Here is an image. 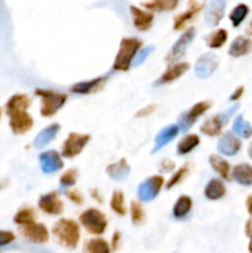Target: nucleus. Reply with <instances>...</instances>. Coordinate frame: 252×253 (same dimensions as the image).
Here are the masks:
<instances>
[{
  "label": "nucleus",
  "instance_id": "obj_1",
  "mask_svg": "<svg viewBox=\"0 0 252 253\" xmlns=\"http://www.w3.org/2000/svg\"><path fill=\"white\" fill-rule=\"evenodd\" d=\"M52 235L62 247L74 250L81 240V227L74 220L62 217L52 226Z\"/></svg>",
  "mask_w": 252,
  "mask_h": 253
},
{
  "label": "nucleus",
  "instance_id": "obj_2",
  "mask_svg": "<svg viewBox=\"0 0 252 253\" xmlns=\"http://www.w3.org/2000/svg\"><path fill=\"white\" fill-rule=\"evenodd\" d=\"M142 41L137 37H124L119 46L113 63V69L115 72H127L132 66V61L137 52L142 48Z\"/></svg>",
  "mask_w": 252,
  "mask_h": 253
},
{
  "label": "nucleus",
  "instance_id": "obj_3",
  "mask_svg": "<svg viewBox=\"0 0 252 253\" xmlns=\"http://www.w3.org/2000/svg\"><path fill=\"white\" fill-rule=\"evenodd\" d=\"M35 95L39 96L41 100L40 114L42 118H52L56 115L64 106L68 100V96L61 91L52 90V89L37 88L35 89Z\"/></svg>",
  "mask_w": 252,
  "mask_h": 253
},
{
  "label": "nucleus",
  "instance_id": "obj_4",
  "mask_svg": "<svg viewBox=\"0 0 252 253\" xmlns=\"http://www.w3.org/2000/svg\"><path fill=\"white\" fill-rule=\"evenodd\" d=\"M82 226L91 235L100 236L108 229V219L105 214L96 208H88L79 215Z\"/></svg>",
  "mask_w": 252,
  "mask_h": 253
},
{
  "label": "nucleus",
  "instance_id": "obj_5",
  "mask_svg": "<svg viewBox=\"0 0 252 253\" xmlns=\"http://www.w3.org/2000/svg\"><path fill=\"white\" fill-rule=\"evenodd\" d=\"M239 108L240 106L236 104V105L227 109L226 111H222V113L208 118L202 124V126H200V132L203 135L208 136V137H216V136H220L222 133V130H224V126L229 123L230 119L239 110Z\"/></svg>",
  "mask_w": 252,
  "mask_h": 253
},
{
  "label": "nucleus",
  "instance_id": "obj_6",
  "mask_svg": "<svg viewBox=\"0 0 252 253\" xmlns=\"http://www.w3.org/2000/svg\"><path fill=\"white\" fill-rule=\"evenodd\" d=\"M90 135L88 133H79V132H69L66 140L62 143L61 155L63 158L72 160L77 156L81 155L86 147V145L90 141Z\"/></svg>",
  "mask_w": 252,
  "mask_h": 253
},
{
  "label": "nucleus",
  "instance_id": "obj_7",
  "mask_svg": "<svg viewBox=\"0 0 252 253\" xmlns=\"http://www.w3.org/2000/svg\"><path fill=\"white\" fill-rule=\"evenodd\" d=\"M197 31H195L194 27H188L187 30H184L182 35L179 36V39L173 43V46L170 47L169 52L166 56V62L168 64L170 63H177L183 59V57L187 53L188 48L192 44L193 40H194Z\"/></svg>",
  "mask_w": 252,
  "mask_h": 253
},
{
  "label": "nucleus",
  "instance_id": "obj_8",
  "mask_svg": "<svg viewBox=\"0 0 252 253\" xmlns=\"http://www.w3.org/2000/svg\"><path fill=\"white\" fill-rule=\"evenodd\" d=\"M163 185H165V178L162 175L155 174L146 178V179H143L138 184L137 190H136L137 199L143 203L152 202V200H155L158 197Z\"/></svg>",
  "mask_w": 252,
  "mask_h": 253
},
{
  "label": "nucleus",
  "instance_id": "obj_9",
  "mask_svg": "<svg viewBox=\"0 0 252 253\" xmlns=\"http://www.w3.org/2000/svg\"><path fill=\"white\" fill-rule=\"evenodd\" d=\"M211 108V103L209 100H202L192 105V108L188 109L183 114H180L178 119V125H179L180 131H188L193 127L195 123L204 115L207 111Z\"/></svg>",
  "mask_w": 252,
  "mask_h": 253
},
{
  "label": "nucleus",
  "instance_id": "obj_10",
  "mask_svg": "<svg viewBox=\"0 0 252 253\" xmlns=\"http://www.w3.org/2000/svg\"><path fill=\"white\" fill-rule=\"evenodd\" d=\"M37 205L42 212L49 215V216H58L64 211V203L59 197V193L56 190L42 194L39 198Z\"/></svg>",
  "mask_w": 252,
  "mask_h": 253
},
{
  "label": "nucleus",
  "instance_id": "obj_11",
  "mask_svg": "<svg viewBox=\"0 0 252 253\" xmlns=\"http://www.w3.org/2000/svg\"><path fill=\"white\" fill-rule=\"evenodd\" d=\"M39 162L42 173L46 175L54 174V173L59 172L64 167L63 157L56 150L43 151L39 156Z\"/></svg>",
  "mask_w": 252,
  "mask_h": 253
},
{
  "label": "nucleus",
  "instance_id": "obj_12",
  "mask_svg": "<svg viewBox=\"0 0 252 253\" xmlns=\"http://www.w3.org/2000/svg\"><path fill=\"white\" fill-rule=\"evenodd\" d=\"M219 57L211 52L202 54L194 64V73L198 78L207 79L214 74L219 67Z\"/></svg>",
  "mask_w": 252,
  "mask_h": 253
},
{
  "label": "nucleus",
  "instance_id": "obj_13",
  "mask_svg": "<svg viewBox=\"0 0 252 253\" xmlns=\"http://www.w3.org/2000/svg\"><path fill=\"white\" fill-rule=\"evenodd\" d=\"M20 234L22 235L24 239H26L29 242L32 244H46L49 240V232L47 227L43 224L40 222H32V224L20 226Z\"/></svg>",
  "mask_w": 252,
  "mask_h": 253
},
{
  "label": "nucleus",
  "instance_id": "obj_14",
  "mask_svg": "<svg viewBox=\"0 0 252 253\" xmlns=\"http://www.w3.org/2000/svg\"><path fill=\"white\" fill-rule=\"evenodd\" d=\"M7 116H9V126L14 135H24L34 127V119L27 113V110L15 111Z\"/></svg>",
  "mask_w": 252,
  "mask_h": 253
},
{
  "label": "nucleus",
  "instance_id": "obj_15",
  "mask_svg": "<svg viewBox=\"0 0 252 253\" xmlns=\"http://www.w3.org/2000/svg\"><path fill=\"white\" fill-rule=\"evenodd\" d=\"M241 147V140L232 131L221 133L219 141H217V151H219L220 155L226 156V157H234L235 155L240 152Z\"/></svg>",
  "mask_w": 252,
  "mask_h": 253
},
{
  "label": "nucleus",
  "instance_id": "obj_16",
  "mask_svg": "<svg viewBox=\"0 0 252 253\" xmlns=\"http://www.w3.org/2000/svg\"><path fill=\"white\" fill-rule=\"evenodd\" d=\"M190 64L188 62H177V63L168 64L167 69L161 74L160 78L155 82V85H166L179 79L185 72L189 71Z\"/></svg>",
  "mask_w": 252,
  "mask_h": 253
},
{
  "label": "nucleus",
  "instance_id": "obj_17",
  "mask_svg": "<svg viewBox=\"0 0 252 253\" xmlns=\"http://www.w3.org/2000/svg\"><path fill=\"white\" fill-rule=\"evenodd\" d=\"M106 82H108V76H100L96 77V78L89 79V81H83L73 84L69 88V90H71V93L77 94V95H89V94H94L96 91L101 90Z\"/></svg>",
  "mask_w": 252,
  "mask_h": 253
},
{
  "label": "nucleus",
  "instance_id": "obj_18",
  "mask_svg": "<svg viewBox=\"0 0 252 253\" xmlns=\"http://www.w3.org/2000/svg\"><path fill=\"white\" fill-rule=\"evenodd\" d=\"M204 4L199 2L198 0H189V4H188V9L185 11L180 12L173 20V30L174 31H180V30H185V26L188 25V22L192 21L195 16L200 12V10L203 9Z\"/></svg>",
  "mask_w": 252,
  "mask_h": 253
},
{
  "label": "nucleus",
  "instance_id": "obj_19",
  "mask_svg": "<svg viewBox=\"0 0 252 253\" xmlns=\"http://www.w3.org/2000/svg\"><path fill=\"white\" fill-rule=\"evenodd\" d=\"M226 9V0H212L205 10V24L209 27H216L221 22Z\"/></svg>",
  "mask_w": 252,
  "mask_h": 253
},
{
  "label": "nucleus",
  "instance_id": "obj_20",
  "mask_svg": "<svg viewBox=\"0 0 252 253\" xmlns=\"http://www.w3.org/2000/svg\"><path fill=\"white\" fill-rule=\"evenodd\" d=\"M132 24L135 29L140 32H146L152 27L155 21V15L148 10H142L137 6H130Z\"/></svg>",
  "mask_w": 252,
  "mask_h": 253
},
{
  "label": "nucleus",
  "instance_id": "obj_21",
  "mask_svg": "<svg viewBox=\"0 0 252 253\" xmlns=\"http://www.w3.org/2000/svg\"><path fill=\"white\" fill-rule=\"evenodd\" d=\"M179 131L180 127L178 124H172V125H168L166 126V127H163L162 130L156 135L155 145H153L151 153L160 152L163 147H166L168 143H170L175 137H177Z\"/></svg>",
  "mask_w": 252,
  "mask_h": 253
},
{
  "label": "nucleus",
  "instance_id": "obj_22",
  "mask_svg": "<svg viewBox=\"0 0 252 253\" xmlns=\"http://www.w3.org/2000/svg\"><path fill=\"white\" fill-rule=\"evenodd\" d=\"M59 131H61V125H59L58 123L51 124V125L42 128V130L37 133L36 137L34 138L32 146H34L35 148H39V150L44 148L56 138V136L58 135Z\"/></svg>",
  "mask_w": 252,
  "mask_h": 253
},
{
  "label": "nucleus",
  "instance_id": "obj_23",
  "mask_svg": "<svg viewBox=\"0 0 252 253\" xmlns=\"http://www.w3.org/2000/svg\"><path fill=\"white\" fill-rule=\"evenodd\" d=\"M105 172L110 179L115 180V182H124L130 175L131 167L127 161H126V158H120L118 162L109 165L106 167Z\"/></svg>",
  "mask_w": 252,
  "mask_h": 253
},
{
  "label": "nucleus",
  "instance_id": "obj_24",
  "mask_svg": "<svg viewBox=\"0 0 252 253\" xmlns=\"http://www.w3.org/2000/svg\"><path fill=\"white\" fill-rule=\"evenodd\" d=\"M226 195V185L219 178H211L204 188V197L208 200L216 202Z\"/></svg>",
  "mask_w": 252,
  "mask_h": 253
},
{
  "label": "nucleus",
  "instance_id": "obj_25",
  "mask_svg": "<svg viewBox=\"0 0 252 253\" xmlns=\"http://www.w3.org/2000/svg\"><path fill=\"white\" fill-rule=\"evenodd\" d=\"M252 51V40L245 36H237L234 41L230 43L227 53L234 58L246 56Z\"/></svg>",
  "mask_w": 252,
  "mask_h": 253
},
{
  "label": "nucleus",
  "instance_id": "obj_26",
  "mask_svg": "<svg viewBox=\"0 0 252 253\" xmlns=\"http://www.w3.org/2000/svg\"><path fill=\"white\" fill-rule=\"evenodd\" d=\"M231 177L242 187L252 185V166L249 163H240L231 169Z\"/></svg>",
  "mask_w": 252,
  "mask_h": 253
},
{
  "label": "nucleus",
  "instance_id": "obj_27",
  "mask_svg": "<svg viewBox=\"0 0 252 253\" xmlns=\"http://www.w3.org/2000/svg\"><path fill=\"white\" fill-rule=\"evenodd\" d=\"M31 98L26 94H14L5 104V113L6 115L15 113V111L27 110L31 106Z\"/></svg>",
  "mask_w": 252,
  "mask_h": 253
},
{
  "label": "nucleus",
  "instance_id": "obj_28",
  "mask_svg": "<svg viewBox=\"0 0 252 253\" xmlns=\"http://www.w3.org/2000/svg\"><path fill=\"white\" fill-rule=\"evenodd\" d=\"M209 165L211 169L221 177V179H231V167H230V163L224 157L219 155H210Z\"/></svg>",
  "mask_w": 252,
  "mask_h": 253
},
{
  "label": "nucleus",
  "instance_id": "obj_29",
  "mask_svg": "<svg viewBox=\"0 0 252 253\" xmlns=\"http://www.w3.org/2000/svg\"><path fill=\"white\" fill-rule=\"evenodd\" d=\"M193 208V200L189 195H180L172 208V215L175 220H183L189 215Z\"/></svg>",
  "mask_w": 252,
  "mask_h": 253
},
{
  "label": "nucleus",
  "instance_id": "obj_30",
  "mask_svg": "<svg viewBox=\"0 0 252 253\" xmlns=\"http://www.w3.org/2000/svg\"><path fill=\"white\" fill-rule=\"evenodd\" d=\"M200 145V137L197 133H188L183 136L177 145V155L187 156L192 153Z\"/></svg>",
  "mask_w": 252,
  "mask_h": 253
},
{
  "label": "nucleus",
  "instance_id": "obj_31",
  "mask_svg": "<svg viewBox=\"0 0 252 253\" xmlns=\"http://www.w3.org/2000/svg\"><path fill=\"white\" fill-rule=\"evenodd\" d=\"M179 4V0H148V1L142 2L143 7L150 11L165 12L173 11Z\"/></svg>",
  "mask_w": 252,
  "mask_h": 253
},
{
  "label": "nucleus",
  "instance_id": "obj_32",
  "mask_svg": "<svg viewBox=\"0 0 252 253\" xmlns=\"http://www.w3.org/2000/svg\"><path fill=\"white\" fill-rule=\"evenodd\" d=\"M227 37H229V32L225 29H217L215 31L210 32L207 37H205V43L209 48L211 49H219L226 43Z\"/></svg>",
  "mask_w": 252,
  "mask_h": 253
},
{
  "label": "nucleus",
  "instance_id": "obj_33",
  "mask_svg": "<svg viewBox=\"0 0 252 253\" xmlns=\"http://www.w3.org/2000/svg\"><path fill=\"white\" fill-rule=\"evenodd\" d=\"M232 132L237 136L247 140L252 136V126L249 121H246L242 115H237L232 123Z\"/></svg>",
  "mask_w": 252,
  "mask_h": 253
},
{
  "label": "nucleus",
  "instance_id": "obj_34",
  "mask_svg": "<svg viewBox=\"0 0 252 253\" xmlns=\"http://www.w3.org/2000/svg\"><path fill=\"white\" fill-rule=\"evenodd\" d=\"M190 169H192V163H189V162L184 163L182 167L178 168V169L175 170L172 175H170V178L167 180V183H166V185H165L166 189L170 190L172 188L179 185L180 183H182L183 180L188 177V174L190 173Z\"/></svg>",
  "mask_w": 252,
  "mask_h": 253
},
{
  "label": "nucleus",
  "instance_id": "obj_35",
  "mask_svg": "<svg viewBox=\"0 0 252 253\" xmlns=\"http://www.w3.org/2000/svg\"><path fill=\"white\" fill-rule=\"evenodd\" d=\"M110 209L119 216H125L126 215L127 208L125 205V195H124L123 190L116 189L113 192L110 199Z\"/></svg>",
  "mask_w": 252,
  "mask_h": 253
},
{
  "label": "nucleus",
  "instance_id": "obj_36",
  "mask_svg": "<svg viewBox=\"0 0 252 253\" xmlns=\"http://www.w3.org/2000/svg\"><path fill=\"white\" fill-rule=\"evenodd\" d=\"M110 246L101 237L90 239L84 244L83 253H110Z\"/></svg>",
  "mask_w": 252,
  "mask_h": 253
},
{
  "label": "nucleus",
  "instance_id": "obj_37",
  "mask_svg": "<svg viewBox=\"0 0 252 253\" xmlns=\"http://www.w3.org/2000/svg\"><path fill=\"white\" fill-rule=\"evenodd\" d=\"M35 221H36V210L31 207L21 208L14 216V222L19 226H25Z\"/></svg>",
  "mask_w": 252,
  "mask_h": 253
},
{
  "label": "nucleus",
  "instance_id": "obj_38",
  "mask_svg": "<svg viewBox=\"0 0 252 253\" xmlns=\"http://www.w3.org/2000/svg\"><path fill=\"white\" fill-rule=\"evenodd\" d=\"M130 216L131 221L135 226H140L145 222L146 220V212L143 209L142 204L140 203V200H131L130 203Z\"/></svg>",
  "mask_w": 252,
  "mask_h": 253
},
{
  "label": "nucleus",
  "instance_id": "obj_39",
  "mask_svg": "<svg viewBox=\"0 0 252 253\" xmlns=\"http://www.w3.org/2000/svg\"><path fill=\"white\" fill-rule=\"evenodd\" d=\"M250 12V7L247 6L246 4H239L231 10L229 15V19L231 21L232 26L234 27H239L242 22L245 21V19L247 17Z\"/></svg>",
  "mask_w": 252,
  "mask_h": 253
},
{
  "label": "nucleus",
  "instance_id": "obj_40",
  "mask_svg": "<svg viewBox=\"0 0 252 253\" xmlns=\"http://www.w3.org/2000/svg\"><path fill=\"white\" fill-rule=\"evenodd\" d=\"M79 177V170L76 168H69V169L64 170L62 175L59 177V187L62 189H68V188H73L76 185L77 180Z\"/></svg>",
  "mask_w": 252,
  "mask_h": 253
},
{
  "label": "nucleus",
  "instance_id": "obj_41",
  "mask_svg": "<svg viewBox=\"0 0 252 253\" xmlns=\"http://www.w3.org/2000/svg\"><path fill=\"white\" fill-rule=\"evenodd\" d=\"M153 51H155V47H153V46L142 47V48H141L140 51L137 52V54H136L135 58H133L132 66H131V67L141 66V64H142L143 62H145L146 59H147L148 57H150L151 54L153 53Z\"/></svg>",
  "mask_w": 252,
  "mask_h": 253
},
{
  "label": "nucleus",
  "instance_id": "obj_42",
  "mask_svg": "<svg viewBox=\"0 0 252 253\" xmlns=\"http://www.w3.org/2000/svg\"><path fill=\"white\" fill-rule=\"evenodd\" d=\"M64 195H66V198H68L69 202L76 205H82L84 203V195L74 188H68V189L64 190Z\"/></svg>",
  "mask_w": 252,
  "mask_h": 253
},
{
  "label": "nucleus",
  "instance_id": "obj_43",
  "mask_svg": "<svg viewBox=\"0 0 252 253\" xmlns=\"http://www.w3.org/2000/svg\"><path fill=\"white\" fill-rule=\"evenodd\" d=\"M175 169V163L169 158H163L160 163H158V170L161 173H170Z\"/></svg>",
  "mask_w": 252,
  "mask_h": 253
},
{
  "label": "nucleus",
  "instance_id": "obj_44",
  "mask_svg": "<svg viewBox=\"0 0 252 253\" xmlns=\"http://www.w3.org/2000/svg\"><path fill=\"white\" fill-rule=\"evenodd\" d=\"M15 241L14 232L6 231V230H0V247H4L6 245Z\"/></svg>",
  "mask_w": 252,
  "mask_h": 253
},
{
  "label": "nucleus",
  "instance_id": "obj_45",
  "mask_svg": "<svg viewBox=\"0 0 252 253\" xmlns=\"http://www.w3.org/2000/svg\"><path fill=\"white\" fill-rule=\"evenodd\" d=\"M156 108H157V105H155V104H151V105H147V106H143L142 109H140V110L136 113V118H147V116L152 115L153 111L156 110Z\"/></svg>",
  "mask_w": 252,
  "mask_h": 253
},
{
  "label": "nucleus",
  "instance_id": "obj_46",
  "mask_svg": "<svg viewBox=\"0 0 252 253\" xmlns=\"http://www.w3.org/2000/svg\"><path fill=\"white\" fill-rule=\"evenodd\" d=\"M89 194H90L91 199L95 200L98 204H103L104 203V195L101 194L100 190L96 189V188H91V189L89 190Z\"/></svg>",
  "mask_w": 252,
  "mask_h": 253
},
{
  "label": "nucleus",
  "instance_id": "obj_47",
  "mask_svg": "<svg viewBox=\"0 0 252 253\" xmlns=\"http://www.w3.org/2000/svg\"><path fill=\"white\" fill-rule=\"evenodd\" d=\"M244 91H245L244 86H237V88L232 91L231 95H230L229 100L230 101H237L242 95H244Z\"/></svg>",
  "mask_w": 252,
  "mask_h": 253
},
{
  "label": "nucleus",
  "instance_id": "obj_48",
  "mask_svg": "<svg viewBox=\"0 0 252 253\" xmlns=\"http://www.w3.org/2000/svg\"><path fill=\"white\" fill-rule=\"evenodd\" d=\"M120 241H121V234L119 231H115L113 234V240H111V249H113L114 251H116V250L120 247Z\"/></svg>",
  "mask_w": 252,
  "mask_h": 253
},
{
  "label": "nucleus",
  "instance_id": "obj_49",
  "mask_svg": "<svg viewBox=\"0 0 252 253\" xmlns=\"http://www.w3.org/2000/svg\"><path fill=\"white\" fill-rule=\"evenodd\" d=\"M245 234L249 239H252V219H249L245 225Z\"/></svg>",
  "mask_w": 252,
  "mask_h": 253
},
{
  "label": "nucleus",
  "instance_id": "obj_50",
  "mask_svg": "<svg viewBox=\"0 0 252 253\" xmlns=\"http://www.w3.org/2000/svg\"><path fill=\"white\" fill-rule=\"evenodd\" d=\"M246 209L247 212L252 216V194L249 195V198L246 199Z\"/></svg>",
  "mask_w": 252,
  "mask_h": 253
},
{
  "label": "nucleus",
  "instance_id": "obj_51",
  "mask_svg": "<svg viewBox=\"0 0 252 253\" xmlns=\"http://www.w3.org/2000/svg\"><path fill=\"white\" fill-rule=\"evenodd\" d=\"M246 32H247V35H250V36H252V20H251V22H250L249 27H247Z\"/></svg>",
  "mask_w": 252,
  "mask_h": 253
},
{
  "label": "nucleus",
  "instance_id": "obj_52",
  "mask_svg": "<svg viewBox=\"0 0 252 253\" xmlns=\"http://www.w3.org/2000/svg\"><path fill=\"white\" fill-rule=\"evenodd\" d=\"M247 153H249V157L252 160V142L249 145V148H247Z\"/></svg>",
  "mask_w": 252,
  "mask_h": 253
},
{
  "label": "nucleus",
  "instance_id": "obj_53",
  "mask_svg": "<svg viewBox=\"0 0 252 253\" xmlns=\"http://www.w3.org/2000/svg\"><path fill=\"white\" fill-rule=\"evenodd\" d=\"M249 252L252 253V239H250V244H249Z\"/></svg>",
  "mask_w": 252,
  "mask_h": 253
},
{
  "label": "nucleus",
  "instance_id": "obj_54",
  "mask_svg": "<svg viewBox=\"0 0 252 253\" xmlns=\"http://www.w3.org/2000/svg\"><path fill=\"white\" fill-rule=\"evenodd\" d=\"M1 114H2V110H1V109H0V119H1Z\"/></svg>",
  "mask_w": 252,
  "mask_h": 253
},
{
  "label": "nucleus",
  "instance_id": "obj_55",
  "mask_svg": "<svg viewBox=\"0 0 252 253\" xmlns=\"http://www.w3.org/2000/svg\"><path fill=\"white\" fill-rule=\"evenodd\" d=\"M2 188V183H0V189H1Z\"/></svg>",
  "mask_w": 252,
  "mask_h": 253
}]
</instances>
